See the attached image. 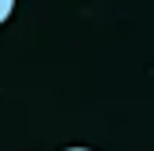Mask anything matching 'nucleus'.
<instances>
[{
	"label": "nucleus",
	"mask_w": 154,
	"mask_h": 151,
	"mask_svg": "<svg viewBox=\"0 0 154 151\" xmlns=\"http://www.w3.org/2000/svg\"><path fill=\"white\" fill-rule=\"evenodd\" d=\"M11 11H15V4H11V0H0V26L11 18Z\"/></svg>",
	"instance_id": "1"
},
{
	"label": "nucleus",
	"mask_w": 154,
	"mask_h": 151,
	"mask_svg": "<svg viewBox=\"0 0 154 151\" xmlns=\"http://www.w3.org/2000/svg\"><path fill=\"white\" fill-rule=\"evenodd\" d=\"M63 151H95V147H63Z\"/></svg>",
	"instance_id": "2"
}]
</instances>
